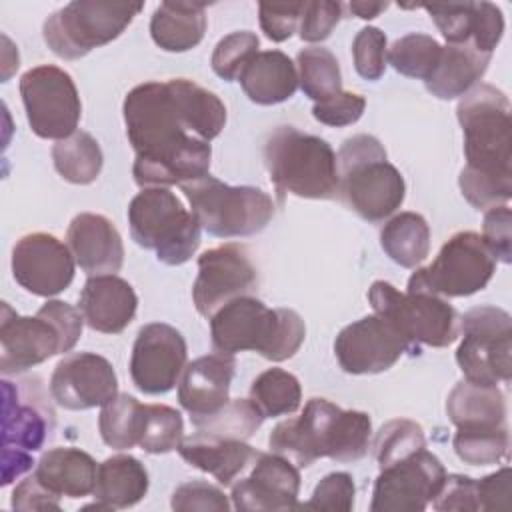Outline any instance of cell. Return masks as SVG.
Listing matches in <instances>:
<instances>
[{
    "mask_svg": "<svg viewBox=\"0 0 512 512\" xmlns=\"http://www.w3.org/2000/svg\"><path fill=\"white\" fill-rule=\"evenodd\" d=\"M366 108V98L356 92H338L336 96L312 106V116L326 126H350L360 120Z\"/></svg>",
    "mask_w": 512,
    "mask_h": 512,
    "instance_id": "49",
    "label": "cell"
},
{
    "mask_svg": "<svg viewBox=\"0 0 512 512\" xmlns=\"http://www.w3.org/2000/svg\"><path fill=\"white\" fill-rule=\"evenodd\" d=\"M442 46L436 38L420 32L406 34L388 48L386 60L392 64V68L408 78L426 80L434 66L438 64Z\"/></svg>",
    "mask_w": 512,
    "mask_h": 512,
    "instance_id": "38",
    "label": "cell"
},
{
    "mask_svg": "<svg viewBox=\"0 0 512 512\" xmlns=\"http://www.w3.org/2000/svg\"><path fill=\"white\" fill-rule=\"evenodd\" d=\"M446 414L458 430H494L506 424V396L498 386L458 382L446 398Z\"/></svg>",
    "mask_w": 512,
    "mask_h": 512,
    "instance_id": "30",
    "label": "cell"
},
{
    "mask_svg": "<svg viewBox=\"0 0 512 512\" xmlns=\"http://www.w3.org/2000/svg\"><path fill=\"white\" fill-rule=\"evenodd\" d=\"M238 82L254 104L272 106L294 96L298 88V72L284 52L264 50L254 54L242 68Z\"/></svg>",
    "mask_w": 512,
    "mask_h": 512,
    "instance_id": "29",
    "label": "cell"
},
{
    "mask_svg": "<svg viewBox=\"0 0 512 512\" xmlns=\"http://www.w3.org/2000/svg\"><path fill=\"white\" fill-rule=\"evenodd\" d=\"M448 44H470L474 26V2L424 4L422 6Z\"/></svg>",
    "mask_w": 512,
    "mask_h": 512,
    "instance_id": "46",
    "label": "cell"
},
{
    "mask_svg": "<svg viewBox=\"0 0 512 512\" xmlns=\"http://www.w3.org/2000/svg\"><path fill=\"white\" fill-rule=\"evenodd\" d=\"M60 496L48 490L34 474L16 484L12 492V508L30 512V510H60Z\"/></svg>",
    "mask_w": 512,
    "mask_h": 512,
    "instance_id": "54",
    "label": "cell"
},
{
    "mask_svg": "<svg viewBox=\"0 0 512 512\" xmlns=\"http://www.w3.org/2000/svg\"><path fill=\"white\" fill-rule=\"evenodd\" d=\"M338 196L362 220L382 222L404 202L406 184L388 162L382 142L372 134H356L342 142L338 156Z\"/></svg>",
    "mask_w": 512,
    "mask_h": 512,
    "instance_id": "5",
    "label": "cell"
},
{
    "mask_svg": "<svg viewBox=\"0 0 512 512\" xmlns=\"http://www.w3.org/2000/svg\"><path fill=\"white\" fill-rule=\"evenodd\" d=\"M258 286V270L240 244H222L198 256V276L192 284V300L204 318L234 298L248 296Z\"/></svg>",
    "mask_w": 512,
    "mask_h": 512,
    "instance_id": "15",
    "label": "cell"
},
{
    "mask_svg": "<svg viewBox=\"0 0 512 512\" xmlns=\"http://www.w3.org/2000/svg\"><path fill=\"white\" fill-rule=\"evenodd\" d=\"M142 8V2L74 0L46 18L42 36L58 58L78 60L116 40Z\"/></svg>",
    "mask_w": 512,
    "mask_h": 512,
    "instance_id": "9",
    "label": "cell"
},
{
    "mask_svg": "<svg viewBox=\"0 0 512 512\" xmlns=\"http://www.w3.org/2000/svg\"><path fill=\"white\" fill-rule=\"evenodd\" d=\"M148 470L130 454H116L98 464L94 498L86 510H118L138 504L148 492Z\"/></svg>",
    "mask_w": 512,
    "mask_h": 512,
    "instance_id": "28",
    "label": "cell"
},
{
    "mask_svg": "<svg viewBox=\"0 0 512 512\" xmlns=\"http://www.w3.org/2000/svg\"><path fill=\"white\" fill-rule=\"evenodd\" d=\"M446 470L426 448L380 470L372 490V512H422L438 494Z\"/></svg>",
    "mask_w": 512,
    "mask_h": 512,
    "instance_id": "14",
    "label": "cell"
},
{
    "mask_svg": "<svg viewBox=\"0 0 512 512\" xmlns=\"http://www.w3.org/2000/svg\"><path fill=\"white\" fill-rule=\"evenodd\" d=\"M496 272V258L482 236L472 230L452 234L432 264L416 268L406 292H428L442 298L472 296L488 286Z\"/></svg>",
    "mask_w": 512,
    "mask_h": 512,
    "instance_id": "11",
    "label": "cell"
},
{
    "mask_svg": "<svg viewBox=\"0 0 512 512\" xmlns=\"http://www.w3.org/2000/svg\"><path fill=\"white\" fill-rule=\"evenodd\" d=\"M350 12H354L358 18L362 20H372L376 18L380 12H384L388 8L386 2H352Z\"/></svg>",
    "mask_w": 512,
    "mask_h": 512,
    "instance_id": "57",
    "label": "cell"
},
{
    "mask_svg": "<svg viewBox=\"0 0 512 512\" xmlns=\"http://www.w3.org/2000/svg\"><path fill=\"white\" fill-rule=\"evenodd\" d=\"M146 404H140L130 394H116L106 402L98 416L102 442L114 450H130L138 446L144 426Z\"/></svg>",
    "mask_w": 512,
    "mask_h": 512,
    "instance_id": "35",
    "label": "cell"
},
{
    "mask_svg": "<svg viewBox=\"0 0 512 512\" xmlns=\"http://www.w3.org/2000/svg\"><path fill=\"white\" fill-rule=\"evenodd\" d=\"M416 356L404 336L382 316H364L340 330L334 354L348 374H378L392 368L402 354Z\"/></svg>",
    "mask_w": 512,
    "mask_h": 512,
    "instance_id": "18",
    "label": "cell"
},
{
    "mask_svg": "<svg viewBox=\"0 0 512 512\" xmlns=\"http://www.w3.org/2000/svg\"><path fill=\"white\" fill-rule=\"evenodd\" d=\"M452 446L456 456L470 466L498 464L508 456V426L494 430H456Z\"/></svg>",
    "mask_w": 512,
    "mask_h": 512,
    "instance_id": "42",
    "label": "cell"
},
{
    "mask_svg": "<svg viewBox=\"0 0 512 512\" xmlns=\"http://www.w3.org/2000/svg\"><path fill=\"white\" fill-rule=\"evenodd\" d=\"M52 162L66 182L86 186L100 176L104 156L92 134L76 130L72 136L52 146Z\"/></svg>",
    "mask_w": 512,
    "mask_h": 512,
    "instance_id": "34",
    "label": "cell"
},
{
    "mask_svg": "<svg viewBox=\"0 0 512 512\" xmlns=\"http://www.w3.org/2000/svg\"><path fill=\"white\" fill-rule=\"evenodd\" d=\"M180 188L200 228L216 238L254 236L274 218L272 198L254 186H230L208 174Z\"/></svg>",
    "mask_w": 512,
    "mask_h": 512,
    "instance_id": "8",
    "label": "cell"
},
{
    "mask_svg": "<svg viewBox=\"0 0 512 512\" xmlns=\"http://www.w3.org/2000/svg\"><path fill=\"white\" fill-rule=\"evenodd\" d=\"M510 468L504 466L494 474L476 480L478 510L506 508L510 500Z\"/></svg>",
    "mask_w": 512,
    "mask_h": 512,
    "instance_id": "55",
    "label": "cell"
},
{
    "mask_svg": "<svg viewBox=\"0 0 512 512\" xmlns=\"http://www.w3.org/2000/svg\"><path fill=\"white\" fill-rule=\"evenodd\" d=\"M372 420L360 410H342L326 398H310L298 418L282 420L268 436L272 452L298 468L318 458L356 462L368 454Z\"/></svg>",
    "mask_w": 512,
    "mask_h": 512,
    "instance_id": "3",
    "label": "cell"
},
{
    "mask_svg": "<svg viewBox=\"0 0 512 512\" xmlns=\"http://www.w3.org/2000/svg\"><path fill=\"white\" fill-rule=\"evenodd\" d=\"M374 314L388 320L412 346L446 348L460 336V314L448 300L428 292H398L390 282L376 280L368 290Z\"/></svg>",
    "mask_w": 512,
    "mask_h": 512,
    "instance_id": "10",
    "label": "cell"
},
{
    "mask_svg": "<svg viewBox=\"0 0 512 512\" xmlns=\"http://www.w3.org/2000/svg\"><path fill=\"white\" fill-rule=\"evenodd\" d=\"M98 466L94 458L70 446H58L46 450L36 466L34 476L54 494L68 498H84L94 492Z\"/></svg>",
    "mask_w": 512,
    "mask_h": 512,
    "instance_id": "27",
    "label": "cell"
},
{
    "mask_svg": "<svg viewBox=\"0 0 512 512\" xmlns=\"http://www.w3.org/2000/svg\"><path fill=\"white\" fill-rule=\"evenodd\" d=\"M132 240L154 250L158 262L180 266L200 246V222L182 200L164 186L142 188L128 206Z\"/></svg>",
    "mask_w": 512,
    "mask_h": 512,
    "instance_id": "7",
    "label": "cell"
},
{
    "mask_svg": "<svg viewBox=\"0 0 512 512\" xmlns=\"http://www.w3.org/2000/svg\"><path fill=\"white\" fill-rule=\"evenodd\" d=\"M504 34L502 10L492 2H474V26L470 44L484 54H492Z\"/></svg>",
    "mask_w": 512,
    "mask_h": 512,
    "instance_id": "53",
    "label": "cell"
},
{
    "mask_svg": "<svg viewBox=\"0 0 512 512\" xmlns=\"http://www.w3.org/2000/svg\"><path fill=\"white\" fill-rule=\"evenodd\" d=\"M356 486L348 472H330L314 488L312 496L304 504H296L302 510H332L348 512L354 508Z\"/></svg>",
    "mask_w": 512,
    "mask_h": 512,
    "instance_id": "45",
    "label": "cell"
},
{
    "mask_svg": "<svg viewBox=\"0 0 512 512\" xmlns=\"http://www.w3.org/2000/svg\"><path fill=\"white\" fill-rule=\"evenodd\" d=\"M456 118L464 134L466 166L460 170L462 196L476 210L506 204L512 198V122L510 100L492 84L466 92Z\"/></svg>",
    "mask_w": 512,
    "mask_h": 512,
    "instance_id": "2",
    "label": "cell"
},
{
    "mask_svg": "<svg viewBox=\"0 0 512 512\" xmlns=\"http://www.w3.org/2000/svg\"><path fill=\"white\" fill-rule=\"evenodd\" d=\"M492 54L478 52L472 44L442 46L438 64L424 80L426 90L440 100L462 98L486 74Z\"/></svg>",
    "mask_w": 512,
    "mask_h": 512,
    "instance_id": "31",
    "label": "cell"
},
{
    "mask_svg": "<svg viewBox=\"0 0 512 512\" xmlns=\"http://www.w3.org/2000/svg\"><path fill=\"white\" fill-rule=\"evenodd\" d=\"M66 242L76 264L88 276L116 274L122 268V236L102 214L82 212L74 216L66 232Z\"/></svg>",
    "mask_w": 512,
    "mask_h": 512,
    "instance_id": "24",
    "label": "cell"
},
{
    "mask_svg": "<svg viewBox=\"0 0 512 512\" xmlns=\"http://www.w3.org/2000/svg\"><path fill=\"white\" fill-rule=\"evenodd\" d=\"M32 466H36V462L32 460L30 452L2 450V486H8Z\"/></svg>",
    "mask_w": 512,
    "mask_h": 512,
    "instance_id": "56",
    "label": "cell"
},
{
    "mask_svg": "<svg viewBox=\"0 0 512 512\" xmlns=\"http://www.w3.org/2000/svg\"><path fill=\"white\" fill-rule=\"evenodd\" d=\"M512 214L506 204L492 206L484 214L482 240L496 260L510 264L512 258Z\"/></svg>",
    "mask_w": 512,
    "mask_h": 512,
    "instance_id": "50",
    "label": "cell"
},
{
    "mask_svg": "<svg viewBox=\"0 0 512 512\" xmlns=\"http://www.w3.org/2000/svg\"><path fill=\"white\" fill-rule=\"evenodd\" d=\"M264 164L280 198L292 194L308 200H332L340 192L332 146L294 126H278L268 134Z\"/></svg>",
    "mask_w": 512,
    "mask_h": 512,
    "instance_id": "6",
    "label": "cell"
},
{
    "mask_svg": "<svg viewBox=\"0 0 512 512\" xmlns=\"http://www.w3.org/2000/svg\"><path fill=\"white\" fill-rule=\"evenodd\" d=\"M388 46L386 34L376 26L362 28L352 42L354 68L364 80H380L386 70Z\"/></svg>",
    "mask_w": 512,
    "mask_h": 512,
    "instance_id": "44",
    "label": "cell"
},
{
    "mask_svg": "<svg viewBox=\"0 0 512 512\" xmlns=\"http://www.w3.org/2000/svg\"><path fill=\"white\" fill-rule=\"evenodd\" d=\"M74 256L62 240L48 232H32L12 248V276L34 296H56L74 280Z\"/></svg>",
    "mask_w": 512,
    "mask_h": 512,
    "instance_id": "19",
    "label": "cell"
},
{
    "mask_svg": "<svg viewBox=\"0 0 512 512\" xmlns=\"http://www.w3.org/2000/svg\"><path fill=\"white\" fill-rule=\"evenodd\" d=\"M236 360L230 354H206L186 364L178 382V402L190 422L218 412L230 400Z\"/></svg>",
    "mask_w": 512,
    "mask_h": 512,
    "instance_id": "23",
    "label": "cell"
},
{
    "mask_svg": "<svg viewBox=\"0 0 512 512\" xmlns=\"http://www.w3.org/2000/svg\"><path fill=\"white\" fill-rule=\"evenodd\" d=\"M432 506L440 512H478L476 478L464 474H446Z\"/></svg>",
    "mask_w": 512,
    "mask_h": 512,
    "instance_id": "52",
    "label": "cell"
},
{
    "mask_svg": "<svg viewBox=\"0 0 512 512\" xmlns=\"http://www.w3.org/2000/svg\"><path fill=\"white\" fill-rule=\"evenodd\" d=\"M250 402L264 418L294 414L302 402L298 378L282 368H268L250 386Z\"/></svg>",
    "mask_w": 512,
    "mask_h": 512,
    "instance_id": "37",
    "label": "cell"
},
{
    "mask_svg": "<svg viewBox=\"0 0 512 512\" xmlns=\"http://www.w3.org/2000/svg\"><path fill=\"white\" fill-rule=\"evenodd\" d=\"M78 308L94 332L120 334L136 316L138 296L134 288L116 274L90 276L80 292Z\"/></svg>",
    "mask_w": 512,
    "mask_h": 512,
    "instance_id": "25",
    "label": "cell"
},
{
    "mask_svg": "<svg viewBox=\"0 0 512 512\" xmlns=\"http://www.w3.org/2000/svg\"><path fill=\"white\" fill-rule=\"evenodd\" d=\"M264 422L260 410L250 402V398L228 400L218 412L192 422L196 432L218 436V438H236L248 440Z\"/></svg>",
    "mask_w": 512,
    "mask_h": 512,
    "instance_id": "39",
    "label": "cell"
},
{
    "mask_svg": "<svg viewBox=\"0 0 512 512\" xmlns=\"http://www.w3.org/2000/svg\"><path fill=\"white\" fill-rule=\"evenodd\" d=\"M20 96L32 132L44 140H64L78 130L82 102L72 76L54 66L40 64L20 78Z\"/></svg>",
    "mask_w": 512,
    "mask_h": 512,
    "instance_id": "13",
    "label": "cell"
},
{
    "mask_svg": "<svg viewBox=\"0 0 512 512\" xmlns=\"http://www.w3.org/2000/svg\"><path fill=\"white\" fill-rule=\"evenodd\" d=\"M258 46H260V40L254 32L250 30L230 32L214 46V52L210 58L212 70L226 82L238 80L242 68L252 60L254 54H258Z\"/></svg>",
    "mask_w": 512,
    "mask_h": 512,
    "instance_id": "43",
    "label": "cell"
},
{
    "mask_svg": "<svg viewBox=\"0 0 512 512\" xmlns=\"http://www.w3.org/2000/svg\"><path fill=\"white\" fill-rule=\"evenodd\" d=\"M206 6L190 2H162L150 20V36L166 52L196 48L206 32Z\"/></svg>",
    "mask_w": 512,
    "mask_h": 512,
    "instance_id": "32",
    "label": "cell"
},
{
    "mask_svg": "<svg viewBox=\"0 0 512 512\" xmlns=\"http://www.w3.org/2000/svg\"><path fill=\"white\" fill-rule=\"evenodd\" d=\"M380 246L402 268H416L430 252V226L416 212H400L380 230Z\"/></svg>",
    "mask_w": 512,
    "mask_h": 512,
    "instance_id": "33",
    "label": "cell"
},
{
    "mask_svg": "<svg viewBox=\"0 0 512 512\" xmlns=\"http://www.w3.org/2000/svg\"><path fill=\"white\" fill-rule=\"evenodd\" d=\"M296 72L302 92L314 100L324 102L342 92V72L336 56L324 46H306L296 54Z\"/></svg>",
    "mask_w": 512,
    "mask_h": 512,
    "instance_id": "36",
    "label": "cell"
},
{
    "mask_svg": "<svg viewBox=\"0 0 512 512\" xmlns=\"http://www.w3.org/2000/svg\"><path fill=\"white\" fill-rule=\"evenodd\" d=\"M462 342L456 362L464 380L474 384H508L512 374V318L498 306H476L460 316Z\"/></svg>",
    "mask_w": 512,
    "mask_h": 512,
    "instance_id": "12",
    "label": "cell"
},
{
    "mask_svg": "<svg viewBox=\"0 0 512 512\" xmlns=\"http://www.w3.org/2000/svg\"><path fill=\"white\" fill-rule=\"evenodd\" d=\"M300 492V472L288 458L260 452L244 478L232 484V504L242 512L294 510Z\"/></svg>",
    "mask_w": 512,
    "mask_h": 512,
    "instance_id": "22",
    "label": "cell"
},
{
    "mask_svg": "<svg viewBox=\"0 0 512 512\" xmlns=\"http://www.w3.org/2000/svg\"><path fill=\"white\" fill-rule=\"evenodd\" d=\"M54 408L40 378L2 380V450L36 452L52 438Z\"/></svg>",
    "mask_w": 512,
    "mask_h": 512,
    "instance_id": "16",
    "label": "cell"
},
{
    "mask_svg": "<svg viewBox=\"0 0 512 512\" xmlns=\"http://www.w3.org/2000/svg\"><path fill=\"white\" fill-rule=\"evenodd\" d=\"M426 448V436L418 422L408 418H394L380 426L374 436L372 450L378 468H386L410 454Z\"/></svg>",
    "mask_w": 512,
    "mask_h": 512,
    "instance_id": "40",
    "label": "cell"
},
{
    "mask_svg": "<svg viewBox=\"0 0 512 512\" xmlns=\"http://www.w3.org/2000/svg\"><path fill=\"white\" fill-rule=\"evenodd\" d=\"M116 394L118 378L112 364L94 352L66 354L50 376V396L66 410L104 406Z\"/></svg>",
    "mask_w": 512,
    "mask_h": 512,
    "instance_id": "21",
    "label": "cell"
},
{
    "mask_svg": "<svg viewBox=\"0 0 512 512\" xmlns=\"http://www.w3.org/2000/svg\"><path fill=\"white\" fill-rule=\"evenodd\" d=\"M122 114L138 186H182L210 174V140L226 124L214 92L188 78L152 80L126 94Z\"/></svg>",
    "mask_w": 512,
    "mask_h": 512,
    "instance_id": "1",
    "label": "cell"
},
{
    "mask_svg": "<svg viewBox=\"0 0 512 512\" xmlns=\"http://www.w3.org/2000/svg\"><path fill=\"white\" fill-rule=\"evenodd\" d=\"M0 308V370L4 376L22 374L64 354L62 336L46 314L38 310L36 316H20L8 302H2Z\"/></svg>",
    "mask_w": 512,
    "mask_h": 512,
    "instance_id": "20",
    "label": "cell"
},
{
    "mask_svg": "<svg viewBox=\"0 0 512 512\" xmlns=\"http://www.w3.org/2000/svg\"><path fill=\"white\" fill-rule=\"evenodd\" d=\"M172 510L178 512H190V510H214V512H228L230 502L226 494L204 480H192L182 486H178L172 492L170 500Z\"/></svg>",
    "mask_w": 512,
    "mask_h": 512,
    "instance_id": "47",
    "label": "cell"
},
{
    "mask_svg": "<svg viewBox=\"0 0 512 512\" xmlns=\"http://www.w3.org/2000/svg\"><path fill=\"white\" fill-rule=\"evenodd\" d=\"M304 2H288V4H268L262 2L258 6L260 28L272 42L288 40L300 26Z\"/></svg>",
    "mask_w": 512,
    "mask_h": 512,
    "instance_id": "51",
    "label": "cell"
},
{
    "mask_svg": "<svg viewBox=\"0 0 512 512\" xmlns=\"http://www.w3.org/2000/svg\"><path fill=\"white\" fill-rule=\"evenodd\" d=\"M178 454L186 464L212 474L218 484L232 486L258 458V450L236 438H218L196 432L182 438Z\"/></svg>",
    "mask_w": 512,
    "mask_h": 512,
    "instance_id": "26",
    "label": "cell"
},
{
    "mask_svg": "<svg viewBox=\"0 0 512 512\" xmlns=\"http://www.w3.org/2000/svg\"><path fill=\"white\" fill-rule=\"evenodd\" d=\"M184 438L182 414L166 404H146L144 426L138 446L148 454H168L178 450Z\"/></svg>",
    "mask_w": 512,
    "mask_h": 512,
    "instance_id": "41",
    "label": "cell"
},
{
    "mask_svg": "<svg viewBox=\"0 0 512 512\" xmlns=\"http://www.w3.org/2000/svg\"><path fill=\"white\" fill-rule=\"evenodd\" d=\"M340 2H304L298 34L304 42L326 40L342 18Z\"/></svg>",
    "mask_w": 512,
    "mask_h": 512,
    "instance_id": "48",
    "label": "cell"
},
{
    "mask_svg": "<svg viewBox=\"0 0 512 512\" xmlns=\"http://www.w3.org/2000/svg\"><path fill=\"white\" fill-rule=\"evenodd\" d=\"M186 358L184 336L170 324L150 322L138 330L132 346V382L144 394H166L180 382Z\"/></svg>",
    "mask_w": 512,
    "mask_h": 512,
    "instance_id": "17",
    "label": "cell"
},
{
    "mask_svg": "<svg viewBox=\"0 0 512 512\" xmlns=\"http://www.w3.org/2000/svg\"><path fill=\"white\" fill-rule=\"evenodd\" d=\"M210 338L220 354L252 350L266 360L282 362L300 350L306 326L296 310H272L248 294L230 300L210 316Z\"/></svg>",
    "mask_w": 512,
    "mask_h": 512,
    "instance_id": "4",
    "label": "cell"
}]
</instances>
